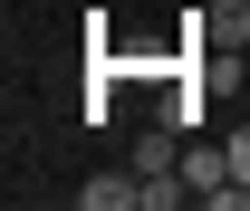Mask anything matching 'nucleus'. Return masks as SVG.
Listing matches in <instances>:
<instances>
[{
	"mask_svg": "<svg viewBox=\"0 0 250 211\" xmlns=\"http://www.w3.org/2000/svg\"><path fill=\"white\" fill-rule=\"evenodd\" d=\"M231 182H250V125L231 134Z\"/></svg>",
	"mask_w": 250,
	"mask_h": 211,
	"instance_id": "20e7f679",
	"label": "nucleus"
},
{
	"mask_svg": "<svg viewBox=\"0 0 250 211\" xmlns=\"http://www.w3.org/2000/svg\"><path fill=\"white\" fill-rule=\"evenodd\" d=\"M125 202H145V173H96V182H77V211H125Z\"/></svg>",
	"mask_w": 250,
	"mask_h": 211,
	"instance_id": "f257e3e1",
	"label": "nucleus"
},
{
	"mask_svg": "<svg viewBox=\"0 0 250 211\" xmlns=\"http://www.w3.org/2000/svg\"><path fill=\"white\" fill-rule=\"evenodd\" d=\"M183 182H192V202L221 192V182H231V144H183Z\"/></svg>",
	"mask_w": 250,
	"mask_h": 211,
	"instance_id": "f03ea898",
	"label": "nucleus"
},
{
	"mask_svg": "<svg viewBox=\"0 0 250 211\" xmlns=\"http://www.w3.org/2000/svg\"><path fill=\"white\" fill-rule=\"evenodd\" d=\"M231 38H241V58H250V19H231Z\"/></svg>",
	"mask_w": 250,
	"mask_h": 211,
	"instance_id": "39448f33",
	"label": "nucleus"
},
{
	"mask_svg": "<svg viewBox=\"0 0 250 211\" xmlns=\"http://www.w3.org/2000/svg\"><path fill=\"white\" fill-rule=\"evenodd\" d=\"M135 173L154 182V173H183V153H173V134H145V144H135Z\"/></svg>",
	"mask_w": 250,
	"mask_h": 211,
	"instance_id": "7ed1b4c3",
	"label": "nucleus"
}]
</instances>
